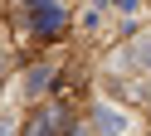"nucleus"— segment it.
<instances>
[{"label":"nucleus","instance_id":"nucleus-1","mask_svg":"<svg viewBox=\"0 0 151 136\" xmlns=\"http://www.w3.org/2000/svg\"><path fill=\"white\" fill-rule=\"evenodd\" d=\"M98 131L102 136H122V131H127V117H122L117 107H102V112H98Z\"/></svg>","mask_w":151,"mask_h":136},{"label":"nucleus","instance_id":"nucleus-2","mask_svg":"<svg viewBox=\"0 0 151 136\" xmlns=\"http://www.w3.org/2000/svg\"><path fill=\"white\" fill-rule=\"evenodd\" d=\"M59 24H63V10H54V5H39V15H34V29H39V34H54Z\"/></svg>","mask_w":151,"mask_h":136},{"label":"nucleus","instance_id":"nucleus-3","mask_svg":"<svg viewBox=\"0 0 151 136\" xmlns=\"http://www.w3.org/2000/svg\"><path fill=\"white\" fill-rule=\"evenodd\" d=\"M54 122H59L54 112H39V117H29V126H24V136H54Z\"/></svg>","mask_w":151,"mask_h":136},{"label":"nucleus","instance_id":"nucleus-4","mask_svg":"<svg viewBox=\"0 0 151 136\" xmlns=\"http://www.w3.org/2000/svg\"><path fill=\"white\" fill-rule=\"evenodd\" d=\"M44 83H49V68H29V83H24V87H29V92H39Z\"/></svg>","mask_w":151,"mask_h":136},{"label":"nucleus","instance_id":"nucleus-5","mask_svg":"<svg viewBox=\"0 0 151 136\" xmlns=\"http://www.w3.org/2000/svg\"><path fill=\"white\" fill-rule=\"evenodd\" d=\"M132 54H137V63H141V68H151V39H141Z\"/></svg>","mask_w":151,"mask_h":136},{"label":"nucleus","instance_id":"nucleus-6","mask_svg":"<svg viewBox=\"0 0 151 136\" xmlns=\"http://www.w3.org/2000/svg\"><path fill=\"white\" fill-rule=\"evenodd\" d=\"M24 5H34V10H39V5H49V0H24Z\"/></svg>","mask_w":151,"mask_h":136}]
</instances>
